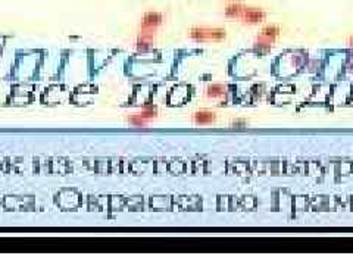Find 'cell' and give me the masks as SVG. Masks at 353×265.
Returning <instances> with one entry per match:
<instances>
[{
	"instance_id": "cell-1",
	"label": "cell",
	"mask_w": 353,
	"mask_h": 265,
	"mask_svg": "<svg viewBox=\"0 0 353 265\" xmlns=\"http://www.w3.org/2000/svg\"><path fill=\"white\" fill-rule=\"evenodd\" d=\"M227 35L222 28H208V27H196L190 30V37L199 42H219L224 40Z\"/></svg>"
},
{
	"instance_id": "cell-2",
	"label": "cell",
	"mask_w": 353,
	"mask_h": 265,
	"mask_svg": "<svg viewBox=\"0 0 353 265\" xmlns=\"http://www.w3.org/2000/svg\"><path fill=\"white\" fill-rule=\"evenodd\" d=\"M164 22V15L161 12H146L143 19H141V30H152L153 31L156 27H159Z\"/></svg>"
},
{
	"instance_id": "cell-3",
	"label": "cell",
	"mask_w": 353,
	"mask_h": 265,
	"mask_svg": "<svg viewBox=\"0 0 353 265\" xmlns=\"http://www.w3.org/2000/svg\"><path fill=\"white\" fill-rule=\"evenodd\" d=\"M240 18L245 21L246 24H259L266 18V14L258 8H245Z\"/></svg>"
},
{
	"instance_id": "cell-4",
	"label": "cell",
	"mask_w": 353,
	"mask_h": 265,
	"mask_svg": "<svg viewBox=\"0 0 353 265\" xmlns=\"http://www.w3.org/2000/svg\"><path fill=\"white\" fill-rule=\"evenodd\" d=\"M216 120L215 113L214 112H209V110H200L194 115V121L198 124H211Z\"/></svg>"
},
{
	"instance_id": "cell-5",
	"label": "cell",
	"mask_w": 353,
	"mask_h": 265,
	"mask_svg": "<svg viewBox=\"0 0 353 265\" xmlns=\"http://www.w3.org/2000/svg\"><path fill=\"white\" fill-rule=\"evenodd\" d=\"M245 5H242V3H230L227 8H225V15L228 16V18H240L242 16V14H243V11H245Z\"/></svg>"
},
{
	"instance_id": "cell-6",
	"label": "cell",
	"mask_w": 353,
	"mask_h": 265,
	"mask_svg": "<svg viewBox=\"0 0 353 265\" xmlns=\"http://www.w3.org/2000/svg\"><path fill=\"white\" fill-rule=\"evenodd\" d=\"M278 34H280V28L276 27V25H269V27H265L262 30L261 39L262 40H266V42H272Z\"/></svg>"
},
{
	"instance_id": "cell-7",
	"label": "cell",
	"mask_w": 353,
	"mask_h": 265,
	"mask_svg": "<svg viewBox=\"0 0 353 265\" xmlns=\"http://www.w3.org/2000/svg\"><path fill=\"white\" fill-rule=\"evenodd\" d=\"M224 87L221 86V84H214V86H209L208 87V96H211V97H216V96H221V94H224Z\"/></svg>"
},
{
	"instance_id": "cell-8",
	"label": "cell",
	"mask_w": 353,
	"mask_h": 265,
	"mask_svg": "<svg viewBox=\"0 0 353 265\" xmlns=\"http://www.w3.org/2000/svg\"><path fill=\"white\" fill-rule=\"evenodd\" d=\"M350 43H352V46H353V37H352V39H350Z\"/></svg>"
}]
</instances>
